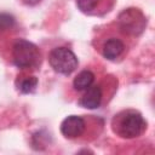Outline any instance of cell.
<instances>
[{
	"label": "cell",
	"mask_w": 155,
	"mask_h": 155,
	"mask_svg": "<svg viewBox=\"0 0 155 155\" xmlns=\"http://www.w3.org/2000/svg\"><path fill=\"white\" fill-rule=\"evenodd\" d=\"M38 78L34 75H25V76H21L17 81H16V87L21 93H31L36 90L38 86Z\"/></svg>",
	"instance_id": "9c48e42d"
},
{
	"label": "cell",
	"mask_w": 155,
	"mask_h": 155,
	"mask_svg": "<svg viewBox=\"0 0 155 155\" xmlns=\"http://www.w3.org/2000/svg\"><path fill=\"white\" fill-rule=\"evenodd\" d=\"M12 62L19 69H35L41 63L39 47L25 39H18L12 46Z\"/></svg>",
	"instance_id": "7a4b0ae2"
},
{
	"label": "cell",
	"mask_w": 155,
	"mask_h": 155,
	"mask_svg": "<svg viewBox=\"0 0 155 155\" xmlns=\"http://www.w3.org/2000/svg\"><path fill=\"white\" fill-rule=\"evenodd\" d=\"M22 2L27 6H35L41 2V0H22Z\"/></svg>",
	"instance_id": "7c38bea8"
},
{
	"label": "cell",
	"mask_w": 155,
	"mask_h": 155,
	"mask_svg": "<svg viewBox=\"0 0 155 155\" xmlns=\"http://www.w3.org/2000/svg\"><path fill=\"white\" fill-rule=\"evenodd\" d=\"M86 130L85 120L79 115H69L61 122V133L68 139H75L84 134Z\"/></svg>",
	"instance_id": "5b68a950"
},
{
	"label": "cell",
	"mask_w": 155,
	"mask_h": 155,
	"mask_svg": "<svg viewBox=\"0 0 155 155\" xmlns=\"http://www.w3.org/2000/svg\"><path fill=\"white\" fill-rule=\"evenodd\" d=\"M111 128L119 137L132 139L143 134L147 130V121L137 110H122L113 117Z\"/></svg>",
	"instance_id": "6da1fadb"
},
{
	"label": "cell",
	"mask_w": 155,
	"mask_h": 155,
	"mask_svg": "<svg viewBox=\"0 0 155 155\" xmlns=\"http://www.w3.org/2000/svg\"><path fill=\"white\" fill-rule=\"evenodd\" d=\"M103 99V92L99 85H91L85 90V93L79 101V105L86 109H96L101 105Z\"/></svg>",
	"instance_id": "8992f818"
},
{
	"label": "cell",
	"mask_w": 155,
	"mask_h": 155,
	"mask_svg": "<svg viewBox=\"0 0 155 155\" xmlns=\"http://www.w3.org/2000/svg\"><path fill=\"white\" fill-rule=\"evenodd\" d=\"M93 81H94V74L91 70H82L75 76L73 81V87L76 91H85L93 84Z\"/></svg>",
	"instance_id": "ba28073f"
},
{
	"label": "cell",
	"mask_w": 155,
	"mask_h": 155,
	"mask_svg": "<svg viewBox=\"0 0 155 155\" xmlns=\"http://www.w3.org/2000/svg\"><path fill=\"white\" fill-rule=\"evenodd\" d=\"M101 4L102 0H76L78 8L86 15L97 13V10L99 8Z\"/></svg>",
	"instance_id": "30bf717a"
},
{
	"label": "cell",
	"mask_w": 155,
	"mask_h": 155,
	"mask_svg": "<svg viewBox=\"0 0 155 155\" xmlns=\"http://www.w3.org/2000/svg\"><path fill=\"white\" fill-rule=\"evenodd\" d=\"M117 25L124 34L138 36L144 31L147 27V18L139 8L130 7L119 13Z\"/></svg>",
	"instance_id": "3957f363"
},
{
	"label": "cell",
	"mask_w": 155,
	"mask_h": 155,
	"mask_svg": "<svg viewBox=\"0 0 155 155\" xmlns=\"http://www.w3.org/2000/svg\"><path fill=\"white\" fill-rule=\"evenodd\" d=\"M125 50V44L117 38H109L102 46V54L108 61H115L119 58Z\"/></svg>",
	"instance_id": "52a82bcc"
},
{
	"label": "cell",
	"mask_w": 155,
	"mask_h": 155,
	"mask_svg": "<svg viewBox=\"0 0 155 155\" xmlns=\"http://www.w3.org/2000/svg\"><path fill=\"white\" fill-rule=\"evenodd\" d=\"M16 25V19L12 15L6 12H0V34L10 31Z\"/></svg>",
	"instance_id": "8fae6325"
},
{
	"label": "cell",
	"mask_w": 155,
	"mask_h": 155,
	"mask_svg": "<svg viewBox=\"0 0 155 155\" xmlns=\"http://www.w3.org/2000/svg\"><path fill=\"white\" fill-rule=\"evenodd\" d=\"M48 63L56 73L69 75L78 68L79 61L70 48L56 47L48 54Z\"/></svg>",
	"instance_id": "277c9868"
}]
</instances>
